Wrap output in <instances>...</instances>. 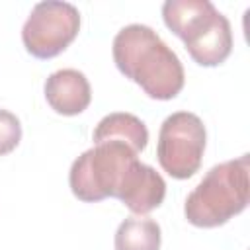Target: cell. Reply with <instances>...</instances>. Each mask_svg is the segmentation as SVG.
<instances>
[{"label":"cell","mask_w":250,"mask_h":250,"mask_svg":"<svg viewBox=\"0 0 250 250\" xmlns=\"http://www.w3.org/2000/svg\"><path fill=\"white\" fill-rule=\"evenodd\" d=\"M115 66L152 100H172L184 88V66L160 35L143 23L117 31L111 45Z\"/></svg>","instance_id":"6da1fadb"},{"label":"cell","mask_w":250,"mask_h":250,"mask_svg":"<svg viewBox=\"0 0 250 250\" xmlns=\"http://www.w3.org/2000/svg\"><path fill=\"white\" fill-rule=\"evenodd\" d=\"M250 197V156L213 166L193 188L184 205L188 223L201 229L221 227L242 213Z\"/></svg>","instance_id":"7a4b0ae2"},{"label":"cell","mask_w":250,"mask_h":250,"mask_svg":"<svg viewBox=\"0 0 250 250\" xmlns=\"http://www.w3.org/2000/svg\"><path fill=\"white\" fill-rule=\"evenodd\" d=\"M162 20L201 66H217L232 51L230 23L209 0H166Z\"/></svg>","instance_id":"3957f363"},{"label":"cell","mask_w":250,"mask_h":250,"mask_svg":"<svg viewBox=\"0 0 250 250\" xmlns=\"http://www.w3.org/2000/svg\"><path fill=\"white\" fill-rule=\"evenodd\" d=\"M135 160L137 152L125 143H98L72 162L68 174L70 189L80 201L86 203L115 197L127 168Z\"/></svg>","instance_id":"277c9868"},{"label":"cell","mask_w":250,"mask_h":250,"mask_svg":"<svg viewBox=\"0 0 250 250\" xmlns=\"http://www.w3.org/2000/svg\"><path fill=\"white\" fill-rule=\"evenodd\" d=\"M205 143L203 121L191 111H176L160 125L156 145L158 164L172 178L188 180L201 166Z\"/></svg>","instance_id":"5b68a950"},{"label":"cell","mask_w":250,"mask_h":250,"mask_svg":"<svg viewBox=\"0 0 250 250\" xmlns=\"http://www.w3.org/2000/svg\"><path fill=\"white\" fill-rule=\"evenodd\" d=\"M80 12L76 6L61 0H45L33 6L27 16L21 41L29 55L53 59L61 55L78 35Z\"/></svg>","instance_id":"8992f818"},{"label":"cell","mask_w":250,"mask_h":250,"mask_svg":"<svg viewBox=\"0 0 250 250\" xmlns=\"http://www.w3.org/2000/svg\"><path fill=\"white\" fill-rule=\"evenodd\" d=\"M166 195L164 178L148 164H143L139 158L127 168L123 182L115 197L135 215H146L152 209L160 207Z\"/></svg>","instance_id":"52a82bcc"},{"label":"cell","mask_w":250,"mask_h":250,"mask_svg":"<svg viewBox=\"0 0 250 250\" xmlns=\"http://www.w3.org/2000/svg\"><path fill=\"white\" fill-rule=\"evenodd\" d=\"M45 100L61 115H78L90 105V82L76 68L55 70L45 80Z\"/></svg>","instance_id":"ba28073f"},{"label":"cell","mask_w":250,"mask_h":250,"mask_svg":"<svg viewBox=\"0 0 250 250\" xmlns=\"http://www.w3.org/2000/svg\"><path fill=\"white\" fill-rule=\"evenodd\" d=\"M92 139H94V145L105 143V141H119L139 154L141 150H145L148 143V129L137 115L115 111V113L105 115L96 125Z\"/></svg>","instance_id":"9c48e42d"},{"label":"cell","mask_w":250,"mask_h":250,"mask_svg":"<svg viewBox=\"0 0 250 250\" xmlns=\"http://www.w3.org/2000/svg\"><path fill=\"white\" fill-rule=\"evenodd\" d=\"M160 227L152 219L129 217L115 232V250H158Z\"/></svg>","instance_id":"30bf717a"},{"label":"cell","mask_w":250,"mask_h":250,"mask_svg":"<svg viewBox=\"0 0 250 250\" xmlns=\"http://www.w3.org/2000/svg\"><path fill=\"white\" fill-rule=\"evenodd\" d=\"M21 141V125L20 119L8 111L0 109V156L12 152Z\"/></svg>","instance_id":"8fae6325"}]
</instances>
